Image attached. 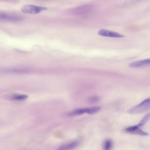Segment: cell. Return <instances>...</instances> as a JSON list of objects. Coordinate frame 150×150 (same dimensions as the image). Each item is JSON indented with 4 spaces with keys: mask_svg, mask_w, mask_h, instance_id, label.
<instances>
[{
    "mask_svg": "<svg viewBox=\"0 0 150 150\" xmlns=\"http://www.w3.org/2000/svg\"><path fill=\"white\" fill-rule=\"evenodd\" d=\"M150 109V98L146 99L140 103L129 109L128 113L138 114L144 112Z\"/></svg>",
    "mask_w": 150,
    "mask_h": 150,
    "instance_id": "obj_1",
    "label": "cell"
},
{
    "mask_svg": "<svg viewBox=\"0 0 150 150\" xmlns=\"http://www.w3.org/2000/svg\"><path fill=\"white\" fill-rule=\"evenodd\" d=\"M47 9V8L45 7L32 5H25L22 6L21 8V10L23 12L31 14H38L42 11Z\"/></svg>",
    "mask_w": 150,
    "mask_h": 150,
    "instance_id": "obj_2",
    "label": "cell"
},
{
    "mask_svg": "<svg viewBox=\"0 0 150 150\" xmlns=\"http://www.w3.org/2000/svg\"><path fill=\"white\" fill-rule=\"evenodd\" d=\"M98 34L103 36L115 38H122L125 37L124 35L116 32L104 29H101L99 30Z\"/></svg>",
    "mask_w": 150,
    "mask_h": 150,
    "instance_id": "obj_3",
    "label": "cell"
},
{
    "mask_svg": "<svg viewBox=\"0 0 150 150\" xmlns=\"http://www.w3.org/2000/svg\"><path fill=\"white\" fill-rule=\"evenodd\" d=\"M125 131L128 133L137 134L141 136H147L148 133L142 131L139 128L136 127L135 125L128 127L125 129Z\"/></svg>",
    "mask_w": 150,
    "mask_h": 150,
    "instance_id": "obj_4",
    "label": "cell"
},
{
    "mask_svg": "<svg viewBox=\"0 0 150 150\" xmlns=\"http://www.w3.org/2000/svg\"><path fill=\"white\" fill-rule=\"evenodd\" d=\"M150 64V59L140 60L131 63L129 64L132 68H138Z\"/></svg>",
    "mask_w": 150,
    "mask_h": 150,
    "instance_id": "obj_5",
    "label": "cell"
},
{
    "mask_svg": "<svg viewBox=\"0 0 150 150\" xmlns=\"http://www.w3.org/2000/svg\"><path fill=\"white\" fill-rule=\"evenodd\" d=\"M79 142L74 141L66 143L61 146L58 149L59 150H69L73 149L79 144Z\"/></svg>",
    "mask_w": 150,
    "mask_h": 150,
    "instance_id": "obj_6",
    "label": "cell"
},
{
    "mask_svg": "<svg viewBox=\"0 0 150 150\" xmlns=\"http://www.w3.org/2000/svg\"><path fill=\"white\" fill-rule=\"evenodd\" d=\"M0 18L3 20L14 21H18L21 19V18L18 16L5 13L1 14Z\"/></svg>",
    "mask_w": 150,
    "mask_h": 150,
    "instance_id": "obj_7",
    "label": "cell"
},
{
    "mask_svg": "<svg viewBox=\"0 0 150 150\" xmlns=\"http://www.w3.org/2000/svg\"><path fill=\"white\" fill-rule=\"evenodd\" d=\"M88 108H80L74 110L68 114L70 116H76L81 115L85 113H88Z\"/></svg>",
    "mask_w": 150,
    "mask_h": 150,
    "instance_id": "obj_8",
    "label": "cell"
},
{
    "mask_svg": "<svg viewBox=\"0 0 150 150\" xmlns=\"http://www.w3.org/2000/svg\"><path fill=\"white\" fill-rule=\"evenodd\" d=\"M150 119V112L145 115L139 122L135 126L139 128L144 126L145 124Z\"/></svg>",
    "mask_w": 150,
    "mask_h": 150,
    "instance_id": "obj_9",
    "label": "cell"
},
{
    "mask_svg": "<svg viewBox=\"0 0 150 150\" xmlns=\"http://www.w3.org/2000/svg\"><path fill=\"white\" fill-rule=\"evenodd\" d=\"M28 97V96L26 95H15L12 96V98L14 100H21L26 99Z\"/></svg>",
    "mask_w": 150,
    "mask_h": 150,
    "instance_id": "obj_10",
    "label": "cell"
},
{
    "mask_svg": "<svg viewBox=\"0 0 150 150\" xmlns=\"http://www.w3.org/2000/svg\"><path fill=\"white\" fill-rule=\"evenodd\" d=\"M112 145V141L110 139L105 140L104 144V148L105 150L109 149L111 147Z\"/></svg>",
    "mask_w": 150,
    "mask_h": 150,
    "instance_id": "obj_11",
    "label": "cell"
},
{
    "mask_svg": "<svg viewBox=\"0 0 150 150\" xmlns=\"http://www.w3.org/2000/svg\"><path fill=\"white\" fill-rule=\"evenodd\" d=\"M99 100V98L97 96H94L90 97L88 98V101L91 103H95L98 102Z\"/></svg>",
    "mask_w": 150,
    "mask_h": 150,
    "instance_id": "obj_12",
    "label": "cell"
},
{
    "mask_svg": "<svg viewBox=\"0 0 150 150\" xmlns=\"http://www.w3.org/2000/svg\"></svg>",
    "mask_w": 150,
    "mask_h": 150,
    "instance_id": "obj_13",
    "label": "cell"
}]
</instances>
